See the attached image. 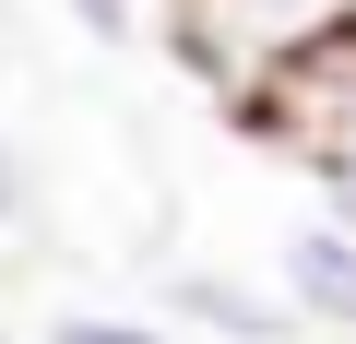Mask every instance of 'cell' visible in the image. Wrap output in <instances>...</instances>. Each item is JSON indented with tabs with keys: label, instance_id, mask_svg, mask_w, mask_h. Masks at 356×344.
I'll return each mask as SVG.
<instances>
[{
	"label": "cell",
	"instance_id": "cell-9",
	"mask_svg": "<svg viewBox=\"0 0 356 344\" xmlns=\"http://www.w3.org/2000/svg\"><path fill=\"white\" fill-rule=\"evenodd\" d=\"M0 344H13V332H0Z\"/></svg>",
	"mask_w": 356,
	"mask_h": 344
},
{
	"label": "cell",
	"instance_id": "cell-2",
	"mask_svg": "<svg viewBox=\"0 0 356 344\" xmlns=\"http://www.w3.org/2000/svg\"><path fill=\"white\" fill-rule=\"evenodd\" d=\"M238 131H261L273 154H297L309 179L356 166V36H332V48H309L297 72H273V83L238 107Z\"/></svg>",
	"mask_w": 356,
	"mask_h": 344
},
{
	"label": "cell",
	"instance_id": "cell-1",
	"mask_svg": "<svg viewBox=\"0 0 356 344\" xmlns=\"http://www.w3.org/2000/svg\"><path fill=\"white\" fill-rule=\"evenodd\" d=\"M332 36H356V0H166L178 72H191L226 119H238L273 72H297L309 48H332Z\"/></svg>",
	"mask_w": 356,
	"mask_h": 344
},
{
	"label": "cell",
	"instance_id": "cell-6",
	"mask_svg": "<svg viewBox=\"0 0 356 344\" xmlns=\"http://www.w3.org/2000/svg\"><path fill=\"white\" fill-rule=\"evenodd\" d=\"M48 226V179H36V154L0 131V238H36Z\"/></svg>",
	"mask_w": 356,
	"mask_h": 344
},
{
	"label": "cell",
	"instance_id": "cell-7",
	"mask_svg": "<svg viewBox=\"0 0 356 344\" xmlns=\"http://www.w3.org/2000/svg\"><path fill=\"white\" fill-rule=\"evenodd\" d=\"M60 13H72V24L95 36V48H131V36L154 24V0H60Z\"/></svg>",
	"mask_w": 356,
	"mask_h": 344
},
{
	"label": "cell",
	"instance_id": "cell-3",
	"mask_svg": "<svg viewBox=\"0 0 356 344\" xmlns=\"http://www.w3.org/2000/svg\"><path fill=\"white\" fill-rule=\"evenodd\" d=\"M154 320H166L178 344H285V332H297L285 297L250 285V273H226V261H178V273L154 285Z\"/></svg>",
	"mask_w": 356,
	"mask_h": 344
},
{
	"label": "cell",
	"instance_id": "cell-4",
	"mask_svg": "<svg viewBox=\"0 0 356 344\" xmlns=\"http://www.w3.org/2000/svg\"><path fill=\"white\" fill-rule=\"evenodd\" d=\"M273 297H285L297 332H356V226H332V214L285 226V249H273Z\"/></svg>",
	"mask_w": 356,
	"mask_h": 344
},
{
	"label": "cell",
	"instance_id": "cell-8",
	"mask_svg": "<svg viewBox=\"0 0 356 344\" xmlns=\"http://www.w3.org/2000/svg\"><path fill=\"white\" fill-rule=\"evenodd\" d=\"M321 214H332V226H356V166H332V179H321Z\"/></svg>",
	"mask_w": 356,
	"mask_h": 344
},
{
	"label": "cell",
	"instance_id": "cell-5",
	"mask_svg": "<svg viewBox=\"0 0 356 344\" xmlns=\"http://www.w3.org/2000/svg\"><path fill=\"white\" fill-rule=\"evenodd\" d=\"M48 344H178V332H166L154 309H60Z\"/></svg>",
	"mask_w": 356,
	"mask_h": 344
}]
</instances>
